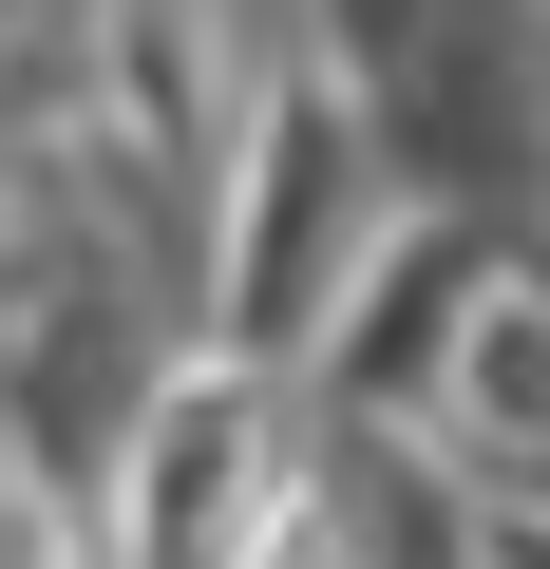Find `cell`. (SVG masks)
Returning a JSON list of instances; mask_svg holds the SVG:
<instances>
[{
    "label": "cell",
    "mask_w": 550,
    "mask_h": 569,
    "mask_svg": "<svg viewBox=\"0 0 550 569\" xmlns=\"http://www.w3.org/2000/svg\"><path fill=\"white\" fill-rule=\"evenodd\" d=\"M0 569H96V550H77V512H58L39 475H0Z\"/></svg>",
    "instance_id": "obj_1"
}]
</instances>
